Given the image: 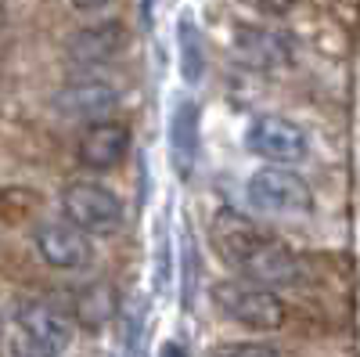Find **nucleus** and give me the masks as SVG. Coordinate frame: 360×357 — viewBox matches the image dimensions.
Here are the masks:
<instances>
[{
  "mask_svg": "<svg viewBox=\"0 0 360 357\" xmlns=\"http://www.w3.org/2000/svg\"><path fill=\"white\" fill-rule=\"evenodd\" d=\"M18 357H65L76 343V321L40 296H25L11 311Z\"/></svg>",
  "mask_w": 360,
  "mask_h": 357,
  "instance_id": "obj_1",
  "label": "nucleus"
},
{
  "mask_svg": "<svg viewBox=\"0 0 360 357\" xmlns=\"http://www.w3.org/2000/svg\"><path fill=\"white\" fill-rule=\"evenodd\" d=\"M213 303L224 318L242 325L249 332H274L285 325V303L278 300L274 289H263L252 282H220L213 289Z\"/></svg>",
  "mask_w": 360,
  "mask_h": 357,
  "instance_id": "obj_2",
  "label": "nucleus"
},
{
  "mask_svg": "<svg viewBox=\"0 0 360 357\" xmlns=\"http://www.w3.org/2000/svg\"><path fill=\"white\" fill-rule=\"evenodd\" d=\"M245 195L259 213H270V217H303V213L314 210L310 184L288 166L256 170L245 184Z\"/></svg>",
  "mask_w": 360,
  "mask_h": 357,
  "instance_id": "obj_3",
  "label": "nucleus"
},
{
  "mask_svg": "<svg viewBox=\"0 0 360 357\" xmlns=\"http://www.w3.org/2000/svg\"><path fill=\"white\" fill-rule=\"evenodd\" d=\"M234 271L245 282L263 285V289H295L307 278V267L299 260V253L288 249L285 242H278V238H270V234L256 238L252 249L234 263Z\"/></svg>",
  "mask_w": 360,
  "mask_h": 357,
  "instance_id": "obj_4",
  "label": "nucleus"
},
{
  "mask_svg": "<svg viewBox=\"0 0 360 357\" xmlns=\"http://www.w3.org/2000/svg\"><path fill=\"white\" fill-rule=\"evenodd\" d=\"M62 213L86 234H112L123 224V202L98 181H72L62 192Z\"/></svg>",
  "mask_w": 360,
  "mask_h": 357,
  "instance_id": "obj_5",
  "label": "nucleus"
},
{
  "mask_svg": "<svg viewBox=\"0 0 360 357\" xmlns=\"http://www.w3.org/2000/svg\"><path fill=\"white\" fill-rule=\"evenodd\" d=\"M245 144L252 156H259L266 163H281V166L307 159V152H310V141H307L303 127H295L285 115H256L249 123Z\"/></svg>",
  "mask_w": 360,
  "mask_h": 357,
  "instance_id": "obj_6",
  "label": "nucleus"
},
{
  "mask_svg": "<svg viewBox=\"0 0 360 357\" xmlns=\"http://www.w3.org/2000/svg\"><path fill=\"white\" fill-rule=\"evenodd\" d=\"M33 246L40 253V260L54 271H83L94 256L90 249V234L83 227H76L72 220H44L33 231Z\"/></svg>",
  "mask_w": 360,
  "mask_h": 357,
  "instance_id": "obj_7",
  "label": "nucleus"
},
{
  "mask_svg": "<svg viewBox=\"0 0 360 357\" xmlns=\"http://www.w3.org/2000/svg\"><path fill=\"white\" fill-rule=\"evenodd\" d=\"M115 105H119V94L105 80H72L51 101V108L62 119H69V123H86V127L108 123Z\"/></svg>",
  "mask_w": 360,
  "mask_h": 357,
  "instance_id": "obj_8",
  "label": "nucleus"
},
{
  "mask_svg": "<svg viewBox=\"0 0 360 357\" xmlns=\"http://www.w3.org/2000/svg\"><path fill=\"white\" fill-rule=\"evenodd\" d=\"M198 105L191 98H180L169 115V163L180 181H191V170L198 163Z\"/></svg>",
  "mask_w": 360,
  "mask_h": 357,
  "instance_id": "obj_9",
  "label": "nucleus"
},
{
  "mask_svg": "<svg viewBox=\"0 0 360 357\" xmlns=\"http://www.w3.org/2000/svg\"><path fill=\"white\" fill-rule=\"evenodd\" d=\"M130 152V130L123 123H94L83 130V141H79V163L86 170H115L119 163L127 159Z\"/></svg>",
  "mask_w": 360,
  "mask_h": 357,
  "instance_id": "obj_10",
  "label": "nucleus"
},
{
  "mask_svg": "<svg viewBox=\"0 0 360 357\" xmlns=\"http://www.w3.org/2000/svg\"><path fill=\"white\" fill-rule=\"evenodd\" d=\"M256 238H263V231L245 213H238V210H217L213 213V224H209V242H213V249L220 253L224 263L234 267L252 249Z\"/></svg>",
  "mask_w": 360,
  "mask_h": 357,
  "instance_id": "obj_11",
  "label": "nucleus"
},
{
  "mask_svg": "<svg viewBox=\"0 0 360 357\" xmlns=\"http://www.w3.org/2000/svg\"><path fill=\"white\" fill-rule=\"evenodd\" d=\"M119 47H123V29L112 25V22H101V25H90V29H83V33L72 37L69 58L76 65L90 69V65L112 62V58L119 54Z\"/></svg>",
  "mask_w": 360,
  "mask_h": 357,
  "instance_id": "obj_12",
  "label": "nucleus"
},
{
  "mask_svg": "<svg viewBox=\"0 0 360 357\" xmlns=\"http://www.w3.org/2000/svg\"><path fill=\"white\" fill-rule=\"evenodd\" d=\"M288 44L278 37V33H270V29H242L238 33V51H242L252 65H281L288 51Z\"/></svg>",
  "mask_w": 360,
  "mask_h": 357,
  "instance_id": "obj_13",
  "label": "nucleus"
},
{
  "mask_svg": "<svg viewBox=\"0 0 360 357\" xmlns=\"http://www.w3.org/2000/svg\"><path fill=\"white\" fill-rule=\"evenodd\" d=\"M176 44H180V73H184L188 83H198L202 80V69H205V51H202V33L195 29L191 15L180 18Z\"/></svg>",
  "mask_w": 360,
  "mask_h": 357,
  "instance_id": "obj_14",
  "label": "nucleus"
},
{
  "mask_svg": "<svg viewBox=\"0 0 360 357\" xmlns=\"http://www.w3.org/2000/svg\"><path fill=\"white\" fill-rule=\"evenodd\" d=\"M112 292L105 282H90L83 292H79V300H76V311H79V321L86 325V329H101V325L112 318Z\"/></svg>",
  "mask_w": 360,
  "mask_h": 357,
  "instance_id": "obj_15",
  "label": "nucleus"
},
{
  "mask_svg": "<svg viewBox=\"0 0 360 357\" xmlns=\"http://www.w3.org/2000/svg\"><path fill=\"white\" fill-rule=\"evenodd\" d=\"M33 206H37L33 192L8 188V195H4V217H8V224H15V220H25L29 213H33Z\"/></svg>",
  "mask_w": 360,
  "mask_h": 357,
  "instance_id": "obj_16",
  "label": "nucleus"
},
{
  "mask_svg": "<svg viewBox=\"0 0 360 357\" xmlns=\"http://www.w3.org/2000/svg\"><path fill=\"white\" fill-rule=\"evenodd\" d=\"M209 357H281V353L266 343H227V346H217Z\"/></svg>",
  "mask_w": 360,
  "mask_h": 357,
  "instance_id": "obj_17",
  "label": "nucleus"
},
{
  "mask_svg": "<svg viewBox=\"0 0 360 357\" xmlns=\"http://www.w3.org/2000/svg\"><path fill=\"white\" fill-rule=\"evenodd\" d=\"M256 4L266 8V11H278V15H281V11H288V8L295 4V0H256Z\"/></svg>",
  "mask_w": 360,
  "mask_h": 357,
  "instance_id": "obj_18",
  "label": "nucleus"
},
{
  "mask_svg": "<svg viewBox=\"0 0 360 357\" xmlns=\"http://www.w3.org/2000/svg\"><path fill=\"white\" fill-rule=\"evenodd\" d=\"M105 4H108V0H72V8H79V11H98Z\"/></svg>",
  "mask_w": 360,
  "mask_h": 357,
  "instance_id": "obj_19",
  "label": "nucleus"
},
{
  "mask_svg": "<svg viewBox=\"0 0 360 357\" xmlns=\"http://www.w3.org/2000/svg\"><path fill=\"white\" fill-rule=\"evenodd\" d=\"M159 357H188V353H184V346H180V343H166L159 350Z\"/></svg>",
  "mask_w": 360,
  "mask_h": 357,
  "instance_id": "obj_20",
  "label": "nucleus"
}]
</instances>
